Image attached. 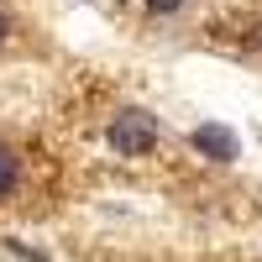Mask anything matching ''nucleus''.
<instances>
[{
    "instance_id": "obj_4",
    "label": "nucleus",
    "mask_w": 262,
    "mask_h": 262,
    "mask_svg": "<svg viewBox=\"0 0 262 262\" xmlns=\"http://www.w3.org/2000/svg\"><path fill=\"white\" fill-rule=\"evenodd\" d=\"M142 6H147V16H152V21H173V16L189 6V0H142Z\"/></svg>"
},
{
    "instance_id": "obj_2",
    "label": "nucleus",
    "mask_w": 262,
    "mask_h": 262,
    "mask_svg": "<svg viewBox=\"0 0 262 262\" xmlns=\"http://www.w3.org/2000/svg\"><path fill=\"white\" fill-rule=\"evenodd\" d=\"M21 184H27V158H21V147L0 142V200H16Z\"/></svg>"
},
{
    "instance_id": "obj_1",
    "label": "nucleus",
    "mask_w": 262,
    "mask_h": 262,
    "mask_svg": "<svg viewBox=\"0 0 262 262\" xmlns=\"http://www.w3.org/2000/svg\"><path fill=\"white\" fill-rule=\"evenodd\" d=\"M105 142H111L116 158H152L163 142V126L147 105H121L111 116V126H105Z\"/></svg>"
},
{
    "instance_id": "obj_3",
    "label": "nucleus",
    "mask_w": 262,
    "mask_h": 262,
    "mask_svg": "<svg viewBox=\"0 0 262 262\" xmlns=\"http://www.w3.org/2000/svg\"><path fill=\"white\" fill-rule=\"evenodd\" d=\"M21 32H27V27H21V16H16L11 6H0V53H11L16 42H21Z\"/></svg>"
}]
</instances>
